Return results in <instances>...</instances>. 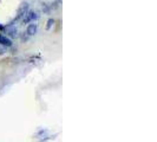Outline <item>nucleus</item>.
<instances>
[{
	"label": "nucleus",
	"instance_id": "nucleus-1",
	"mask_svg": "<svg viewBox=\"0 0 157 142\" xmlns=\"http://www.w3.org/2000/svg\"><path fill=\"white\" fill-rule=\"evenodd\" d=\"M37 30H38V25H37V24H34V23H32V24H30V25L27 26L26 33H27L28 36H33V34H36Z\"/></svg>",
	"mask_w": 157,
	"mask_h": 142
},
{
	"label": "nucleus",
	"instance_id": "nucleus-2",
	"mask_svg": "<svg viewBox=\"0 0 157 142\" xmlns=\"http://www.w3.org/2000/svg\"><path fill=\"white\" fill-rule=\"evenodd\" d=\"M37 18H38V15H37L36 12H28V13L25 14L24 21H25V23H30V21H33V20L37 19Z\"/></svg>",
	"mask_w": 157,
	"mask_h": 142
},
{
	"label": "nucleus",
	"instance_id": "nucleus-3",
	"mask_svg": "<svg viewBox=\"0 0 157 142\" xmlns=\"http://www.w3.org/2000/svg\"><path fill=\"white\" fill-rule=\"evenodd\" d=\"M0 44H1V45H5V46H11V45H12V42H11L7 37L0 34Z\"/></svg>",
	"mask_w": 157,
	"mask_h": 142
}]
</instances>
